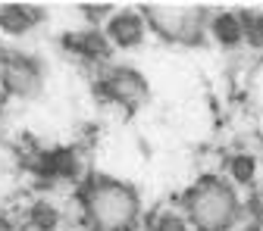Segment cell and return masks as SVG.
I'll use <instances>...</instances> for the list:
<instances>
[{"instance_id":"cell-1","label":"cell","mask_w":263,"mask_h":231,"mask_svg":"<svg viewBox=\"0 0 263 231\" xmlns=\"http://www.w3.org/2000/svg\"><path fill=\"white\" fill-rule=\"evenodd\" d=\"M79 200L88 231H135L141 219L138 191L113 175H91L82 184Z\"/></svg>"},{"instance_id":"cell-2","label":"cell","mask_w":263,"mask_h":231,"mask_svg":"<svg viewBox=\"0 0 263 231\" xmlns=\"http://www.w3.org/2000/svg\"><path fill=\"white\" fill-rule=\"evenodd\" d=\"M182 213L194 231H232L241 219V200L226 178L204 175L182 194Z\"/></svg>"},{"instance_id":"cell-3","label":"cell","mask_w":263,"mask_h":231,"mask_svg":"<svg viewBox=\"0 0 263 231\" xmlns=\"http://www.w3.org/2000/svg\"><path fill=\"white\" fill-rule=\"evenodd\" d=\"M138 13L154 35L170 44H201L210 25V10L194 4H144Z\"/></svg>"},{"instance_id":"cell-4","label":"cell","mask_w":263,"mask_h":231,"mask_svg":"<svg viewBox=\"0 0 263 231\" xmlns=\"http://www.w3.org/2000/svg\"><path fill=\"white\" fill-rule=\"evenodd\" d=\"M44 88V66L22 50H0V91L7 97L31 100Z\"/></svg>"},{"instance_id":"cell-5","label":"cell","mask_w":263,"mask_h":231,"mask_svg":"<svg viewBox=\"0 0 263 231\" xmlns=\"http://www.w3.org/2000/svg\"><path fill=\"white\" fill-rule=\"evenodd\" d=\"M97 91H101L110 103L125 107L128 113L144 107L147 97H151L147 78L138 69H132V66H107L101 72V78H97Z\"/></svg>"},{"instance_id":"cell-6","label":"cell","mask_w":263,"mask_h":231,"mask_svg":"<svg viewBox=\"0 0 263 231\" xmlns=\"http://www.w3.org/2000/svg\"><path fill=\"white\" fill-rule=\"evenodd\" d=\"M104 35L110 41V47H119V50H132L138 47L147 35V22L138 10H119L107 19V28Z\"/></svg>"},{"instance_id":"cell-7","label":"cell","mask_w":263,"mask_h":231,"mask_svg":"<svg viewBox=\"0 0 263 231\" xmlns=\"http://www.w3.org/2000/svg\"><path fill=\"white\" fill-rule=\"evenodd\" d=\"M63 47L82 56V59H91V62H101L110 56V41L101 28H85V31H66L63 35Z\"/></svg>"},{"instance_id":"cell-8","label":"cell","mask_w":263,"mask_h":231,"mask_svg":"<svg viewBox=\"0 0 263 231\" xmlns=\"http://www.w3.org/2000/svg\"><path fill=\"white\" fill-rule=\"evenodd\" d=\"M41 19H44L41 7H31V4H4L0 7V31L4 35H25Z\"/></svg>"},{"instance_id":"cell-9","label":"cell","mask_w":263,"mask_h":231,"mask_svg":"<svg viewBox=\"0 0 263 231\" xmlns=\"http://www.w3.org/2000/svg\"><path fill=\"white\" fill-rule=\"evenodd\" d=\"M207 31L222 44V47H235L245 41V28H241V16L238 10H219V13H210V25Z\"/></svg>"},{"instance_id":"cell-10","label":"cell","mask_w":263,"mask_h":231,"mask_svg":"<svg viewBox=\"0 0 263 231\" xmlns=\"http://www.w3.org/2000/svg\"><path fill=\"white\" fill-rule=\"evenodd\" d=\"M41 169H44V175H50V178H72V175L79 172V156H76L72 150H66V147L50 150V153H44V159H41Z\"/></svg>"},{"instance_id":"cell-11","label":"cell","mask_w":263,"mask_h":231,"mask_svg":"<svg viewBox=\"0 0 263 231\" xmlns=\"http://www.w3.org/2000/svg\"><path fill=\"white\" fill-rule=\"evenodd\" d=\"M229 175H232L235 184H251L257 175V159L251 153H235L229 156Z\"/></svg>"},{"instance_id":"cell-12","label":"cell","mask_w":263,"mask_h":231,"mask_svg":"<svg viewBox=\"0 0 263 231\" xmlns=\"http://www.w3.org/2000/svg\"><path fill=\"white\" fill-rule=\"evenodd\" d=\"M28 222H31V228H35V231H53L60 225V213L50 203H35V206H31V213H28Z\"/></svg>"},{"instance_id":"cell-13","label":"cell","mask_w":263,"mask_h":231,"mask_svg":"<svg viewBox=\"0 0 263 231\" xmlns=\"http://www.w3.org/2000/svg\"><path fill=\"white\" fill-rule=\"evenodd\" d=\"M238 16H241L245 38L254 41V44H263V16L260 13H248V10H238Z\"/></svg>"},{"instance_id":"cell-14","label":"cell","mask_w":263,"mask_h":231,"mask_svg":"<svg viewBox=\"0 0 263 231\" xmlns=\"http://www.w3.org/2000/svg\"><path fill=\"white\" fill-rule=\"evenodd\" d=\"M154 231H188V222H185V216H179V213H163V216L157 219Z\"/></svg>"},{"instance_id":"cell-15","label":"cell","mask_w":263,"mask_h":231,"mask_svg":"<svg viewBox=\"0 0 263 231\" xmlns=\"http://www.w3.org/2000/svg\"><path fill=\"white\" fill-rule=\"evenodd\" d=\"M82 10H85V16H88V22L91 25H101L104 19H110V4H82Z\"/></svg>"},{"instance_id":"cell-16","label":"cell","mask_w":263,"mask_h":231,"mask_svg":"<svg viewBox=\"0 0 263 231\" xmlns=\"http://www.w3.org/2000/svg\"><path fill=\"white\" fill-rule=\"evenodd\" d=\"M0 231H16V228H13V222H10V219L0 216Z\"/></svg>"}]
</instances>
